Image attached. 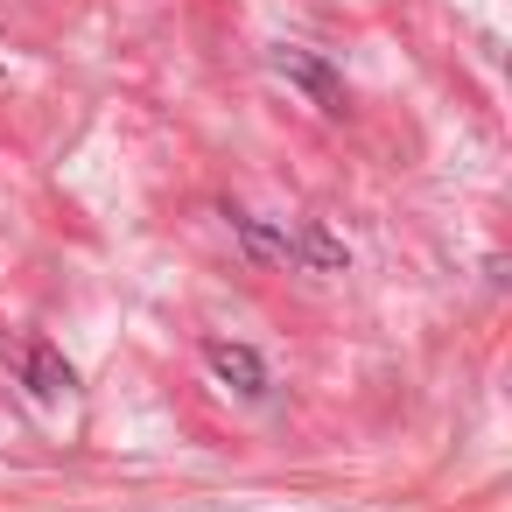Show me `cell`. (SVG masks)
<instances>
[{
	"label": "cell",
	"instance_id": "6da1fadb",
	"mask_svg": "<svg viewBox=\"0 0 512 512\" xmlns=\"http://www.w3.org/2000/svg\"><path fill=\"white\" fill-rule=\"evenodd\" d=\"M204 365H211L218 386H232L239 400H260V393H267V365H260V351H246V344L211 337V344H204Z\"/></svg>",
	"mask_w": 512,
	"mask_h": 512
},
{
	"label": "cell",
	"instance_id": "3957f363",
	"mask_svg": "<svg viewBox=\"0 0 512 512\" xmlns=\"http://www.w3.org/2000/svg\"><path fill=\"white\" fill-rule=\"evenodd\" d=\"M274 64H281L288 78H302V85L316 92V106H330V113H337V99H344V92H337V78H330L316 57H302V50H274Z\"/></svg>",
	"mask_w": 512,
	"mask_h": 512
},
{
	"label": "cell",
	"instance_id": "7a4b0ae2",
	"mask_svg": "<svg viewBox=\"0 0 512 512\" xmlns=\"http://www.w3.org/2000/svg\"><path fill=\"white\" fill-rule=\"evenodd\" d=\"M22 372H29V386L43 393V400H57V393H71V365L43 344V337H29L22 344Z\"/></svg>",
	"mask_w": 512,
	"mask_h": 512
}]
</instances>
